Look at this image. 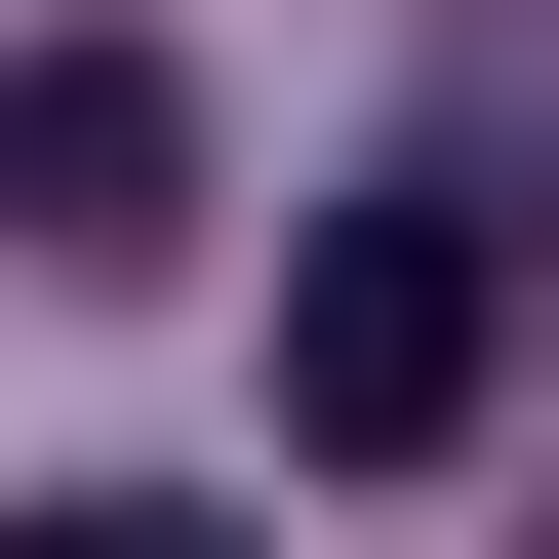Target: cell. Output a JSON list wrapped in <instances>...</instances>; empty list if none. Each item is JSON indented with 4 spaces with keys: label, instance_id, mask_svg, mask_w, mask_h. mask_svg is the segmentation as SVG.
<instances>
[{
    "label": "cell",
    "instance_id": "6da1fadb",
    "mask_svg": "<svg viewBox=\"0 0 559 559\" xmlns=\"http://www.w3.org/2000/svg\"><path fill=\"white\" fill-rule=\"evenodd\" d=\"M479 360H520V240H479V200H320V240H280V440L320 479H440Z\"/></svg>",
    "mask_w": 559,
    "mask_h": 559
},
{
    "label": "cell",
    "instance_id": "7a4b0ae2",
    "mask_svg": "<svg viewBox=\"0 0 559 559\" xmlns=\"http://www.w3.org/2000/svg\"><path fill=\"white\" fill-rule=\"evenodd\" d=\"M0 240H40V280H160L200 240V81H160V40H40V81H0Z\"/></svg>",
    "mask_w": 559,
    "mask_h": 559
},
{
    "label": "cell",
    "instance_id": "3957f363",
    "mask_svg": "<svg viewBox=\"0 0 559 559\" xmlns=\"http://www.w3.org/2000/svg\"><path fill=\"white\" fill-rule=\"evenodd\" d=\"M0 559H240V520H0Z\"/></svg>",
    "mask_w": 559,
    "mask_h": 559
}]
</instances>
